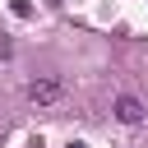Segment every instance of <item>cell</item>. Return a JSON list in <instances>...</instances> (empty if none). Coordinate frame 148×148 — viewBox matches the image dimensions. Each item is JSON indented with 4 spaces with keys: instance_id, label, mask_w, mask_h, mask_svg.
Instances as JSON below:
<instances>
[{
    "instance_id": "cell-1",
    "label": "cell",
    "mask_w": 148,
    "mask_h": 148,
    "mask_svg": "<svg viewBox=\"0 0 148 148\" xmlns=\"http://www.w3.org/2000/svg\"><path fill=\"white\" fill-rule=\"evenodd\" d=\"M28 97H32L37 106H51V102L60 97V79H56V74H46V79H32V83H28Z\"/></svg>"
},
{
    "instance_id": "cell-2",
    "label": "cell",
    "mask_w": 148,
    "mask_h": 148,
    "mask_svg": "<svg viewBox=\"0 0 148 148\" xmlns=\"http://www.w3.org/2000/svg\"><path fill=\"white\" fill-rule=\"evenodd\" d=\"M116 120L120 125H143V106H139V97H116Z\"/></svg>"
},
{
    "instance_id": "cell-3",
    "label": "cell",
    "mask_w": 148,
    "mask_h": 148,
    "mask_svg": "<svg viewBox=\"0 0 148 148\" xmlns=\"http://www.w3.org/2000/svg\"><path fill=\"white\" fill-rule=\"evenodd\" d=\"M9 51H14V46H9V37H5V32H0V60H5V56H9Z\"/></svg>"
},
{
    "instance_id": "cell-4",
    "label": "cell",
    "mask_w": 148,
    "mask_h": 148,
    "mask_svg": "<svg viewBox=\"0 0 148 148\" xmlns=\"http://www.w3.org/2000/svg\"><path fill=\"white\" fill-rule=\"evenodd\" d=\"M69 148H88V143H69Z\"/></svg>"
}]
</instances>
